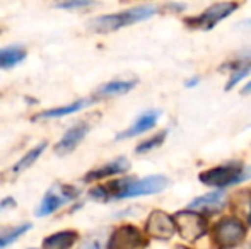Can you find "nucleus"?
Wrapping results in <instances>:
<instances>
[{
  "label": "nucleus",
  "instance_id": "3",
  "mask_svg": "<svg viewBox=\"0 0 251 249\" xmlns=\"http://www.w3.org/2000/svg\"><path fill=\"white\" fill-rule=\"evenodd\" d=\"M210 236L219 249H236L248 239V224L238 215H224L210 227Z\"/></svg>",
  "mask_w": 251,
  "mask_h": 249
},
{
  "label": "nucleus",
  "instance_id": "22",
  "mask_svg": "<svg viewBox=\"0 0 251 249\" xmlns=\"http://www.w3.org/2000/svg\"><path fill=\"white\" fill-rule=\"evenodd\" d=\"M53 5L58 7V9L75 10V9H86V7L94 5V0H55Z\"/></svg>",
  "mask_w": 251,
  "mask_h": 249
},
{
  "label": "nucleus",
  "instance_id": "28",
  "mask_svg": "<svg viewBox=\"0 0 251 249\" xmlns=\"http://www.w3.org/2000/svg\"><path fill=\"white\" fill-rule=\"evenodd\" d=\"M246 224L251 227V196H250V206H248V217H246Z\"/></svg>",
  "mask_w": 251,
  "mask_h": 249
},
{
  "label": "nucleus",
  "instance_id": "30",
  "mask_svg": "<svg viewBox=\"0 0 251 249\" xmlns=\"http://www.w3.org/2000/svg\"><path fill=\"white\" fill-rule=\"evenodd\" d=\"M173 249H192V248H190V246H185V244H176V246L173 248Z\"/></svg>",
  "mask_w": 251,
  "mask_h": 249
},
{
  "label": "nucleus",
  "instance_id": "23",
  "mask_svg": "<svg viewBox=\"0 0 251 249\" xmlns=\"http://www.w3.org/2000/svg\"><path fill=\"white\" fill-rule=\"evenodd\" d=\"M79 249H106V246L101 237H93V239H87L86 243H82Z\"/></svg>",
  "mask_w": 251,
  "mask_h": 249
},
{
  "label": "nucleus",
  "instance_id": "10",
  "mask_svg": "<svg viewBox=\"0 0 251 249\" xmlns=\"http://www.w3.org/2000/svg\"><path fill=\"white\" fill-rule=\"evenodd\" d=\"M135 178H122V180L109 181L104 184H98L89 191V196L96 202H118V200H125L128 188Z\"/></svg>",
  "mask_w": 251,
  "mask_h": 249
},
{
  "label": "nucleus",
  "instance_id": "17",
  "mask_svg": "<svg viewBox=\"0 0 251 249\" xmlns=\"http://www.w3.org/2000/svg\"><path fill=\"white\" fill-rule=\"evenodd\" d=\"M79 241V234L75 230H62L45 237L41 248L43 249H72L74 244Z\"/></svg>",
  "mask_w": 251,
  "mask_h": 249
},
{
  "label": "nucleus",
  "instance_id": "12",
  "mask_svg": "<svg viewBox=\"0 0 251 249\" xmlns=\"http://www.w3.org/2000/svg\"><path fill=\"white\" fill-rule=\"evenodd\" d=\"M161 110H149L146 113H142L128 128H125L123 132H120L116 135V140H125V138H133V136H139L142 133L149 132L151 128H154L155 125L161 120Z\"/></svg>",
  "mask_w": 251,
  "mask_h": 249
},
{
  "label": "nucleus",
  "instance_id": "2",
  "mask_svg": "<svg viewBox=\"0 0 251 249\" xmlns=\"http://www.w3.org/2000/svg\"><path fill=\"white\" fill-rule=\"evenodd\" d=\"M157 12H159V7H155V5H139V7H132V9L122 10V12L100 16L91 21L87 26H89L91 31L100 33V34L113 33V31H118V29H122V27L132 26V24L151 19V17L155 16Z\"/></svg>",
  "mask_w": 251,
  "mask_h": 249
},
{
  "label": "nucleus",
  "instance_id": "15",
  "mask_svg": "<svg viewBox=\"0 0 251 249\" xmlns=\"http://www.w3.org/2000/svg\"><path fill=\"white\" fill-rule=\"evenodd\" d=\"M98 103L96 97H91V99H77L74 103L67 104V106H60V108H51V110H47L43 113H38L36 116H33V121H40V120H51V118H62L67 116V114H74L77 111L84 110V108L91 106V104Z\"/></svg>",
  "mask_w": 251,
  "mask_h": 249
},
{
  "label": "nucleus",
  "instance_id": "25",
  "mask_svg": "<svg viewBox=\"0 0 251 249\" xmlns=\"http://www.w3.org/2000/svg\"><path fill=\"white\" fill-rule=\"evenodd\" d=\"M199 82H200L199 77H192V79H190L188 82H186V87H193V86H197Z\"/></svg>",
  "mask_w": 251,
  "mask_h": 249
},
{
  "label": "nucleus",
  "instance_id": "18",
  "mask_svg": "<svg viewBox=\"0 0 251 249\" xmlns=\"http://www.w3.org/2000/svg\"><path fill=\"white\" fill-rule=\"evenodd\" d=\"M47 147H48L47 142H41V143H38L36 147H33L31 150H27V152L24 154V156L21 157V159L17 160L16 164H14L12 169H10V173H12L14 176H17V174H21V173H24V171H27L31 166H33L34 162H36L38 159H40L41 156H43V152L47 150Z\"/></svg>",
  "mask_w": 251,
  "mask_h": 249
},
{
  "label": "nucleus",
  "instance_id": "27",
  "mask_svg": "<svg viewBox=\"0 0 251 249\" xmlns=\"http://www.w3.org/2000/svg\"><path fill=\"white\" fill-rule=\"evenodd\" d=\"M241 94H251V80L241 89Z\"/></svg>",
  "mask_w": 251,
  "mask_h": 249
},
{
  "label": "nucleus",
  "instance_id": "7",
  "mask_svg": "<svg viewBox=\"0 0 251 249\" xmlns=\"http://www.w3.org/2000/svg\"><path fill=\"white\" fill-rule=\"evenodd\" d=\"M238 3L236 2H219L205 9L199 16L186 17L185 24L190 29H199V31H210L217 26L221 21L227 19L232 12H236Z\"/></svg>",
  "mask_w": 251,
  "mask_h": 249
},
{
  "label": "nucleus",
  "instance_id": "8",
  "mask_svg": "<svg viewBox=\"0 0 251 249\" xmlns=\"http://www.w3.org/2000/svg\"><path fill=\"white\" fill-rule=\"evenodd\" d=\"M146 234L151 239L155 241H169L175 237L176 232V222L175 215L164 212L161 208H155L147 215L146 219V227H144Z\"/></svg>",
  "mask_w": 251,
  "mask_h": 249
},
{
  "label": "nucleus",
  "instance_id": "24",
  "mask_svg": "<svg viewBox=\"0 0 251 249\" xmlns=\"http://www.w3.org/2000/svg\"><path fill=\"white\" fill-rule=\"evenodd\" d=\"M0 206H2V208H12V206H16V200L9 196V198H5V200L0 202Z\"/></svg>",
  "mask_w": 251,
  "mask_h": 249
},
{
  "label": "nucleus",
  "instance_id": "11",
  "mask_svg": "<svg viewBox=\"0 0 251 249\" xmlns=\"http://www.w3.org/2000/svg\"><path fill=\"white\" fill-rule=\"evenodd\" d=\"M169 184V180L162 174H152L146 176L142 180H133L126 193V198H135V196H147V195H157L164 191Z\"/></svg>",
  "mask_w": 251,
  "mask_h": 249
},
{
  "label": "nucleus",
  "instance_id": "19",
  "mask_svg": "<svg viewBox=\"0 0 251 249\" xmlns=\"http://www.w3.org/2000/svg\"><path fill=\"white\" fill-rule=\"evenodd\" d=\"M26 58V50L21 46L0 48V70L12 68Z\"/></svg>",
  "mask_w": 251,
  "mask_h": 249
},
{
  "label": "nucleus",
  "instance_id": "20",
  "mask_svg": "<svg viewBox=\"0 0 251 249\" xmlns=\"http://www.w3.org/2000/svg\"><path fill=\"white\" fill-rule=\"evenodd\" d=\"M168 130H161V132H157L155 135H152L151 138L144 140V142H140L139 145L135 147V152L137 154H149L152 152L154 149H159V147L164 143L166 136H168Z\"/></svg>",
  "mask_w": 251,
  "mask_h": 249
},
{
  "label": "nucleus",
  "instance_id": "16",
  "mask_svg": "<svg viewBox=\"0 0 251 249\" xmlns=\"http://www.w3.org/2000/svg\"><path fill=\"white\" fill-rule=\"evenodd\" d=\"M137 86L135 79L130 80H111V82H106L100 86L96 89V92L93 94L98 101L106 99V97H116V96H123V94L130 92L133 87Z\"/></svg>",
  "mask_w": 251,
  "mask_h": 249
},
{
  "label": "nucleus",
  "instance_id": "1",
  "mask_svg": "<svg viewBox=\"0 0 251 249\" xmlns=\"http://www.w3.org/2000/svg\"><path fill=\"white\" fill-rule=\"evenodd\" d=\"M248 180H251V167L239 160H231V162L208 167L199 174L200 183L214 189H227Z\"/></svg>",
  "mask_w": 251,
  "mask_h": 249
},
{
  "label": "nucleus",
  "instance_id": "4",
  "mask_svg": "<svg viewBox=\"0 0 251 249\" xmlns=\"http://www.w3.org/2000/svg\"><path fill=\"white\" fill-rule=\"evenodd\" d=\"M175 222L176 232L186 243H197L203 236H207L210 230L208 217H205L203 213L197 212V210L188 208V206L175 213Z\"/></svg>",
  "mask_w": 251,
  "mask_h": 249
},
{
  "label": "nucleus",
  "instance_id": "14",
  "mask_svg": "<svg viewBox=\"0 0 251 249\" xmlns=\"http://www.w3.org/2000/svg\"><path fill=\"white\" fill-rule=\"evenodd\" d=\"M130 169V160L126 157H116L111 162L104 164V166H100L96 169H91L89 173L84 176V183H98V181H102L106 178L111 176H118V174H123Z\"/></svg>",
  "mask_w": 251,
  "mask_h": 249
},
{
  "label": "nucleus",
  "instance_id": "9",
  "mask_svg": "<svg viewBox=\"0 0 251 249\" xmlns=\"http://www.w3.org/2000/svg\"><path fill=\"white\" fill-rule=\"evenodd\" d=\"M229 205V196L224 193V189H214V191L207 193V195L197 196L192 200L188 208L197 210V212L203 213L205 217H212L221 213Z\"/></svg>",
  "mask_w": 251,
  "mask_h": 249
},
{
  "label": "nucleus",
  "instance_id": "29",
  "mask_svg": "<svg viewBox=\"0 0 251 249\" xmlns=\"http://www.w3.org/2000/svg\"><path fill=\"white\" fill-rule=\"evenodd\" d=\"M243 249H251V237L243 243Z\"/></svg>",
  "mask_w": 251,
  "mask_h": 249
},
{
  "label": "nucleus",
  "instance_id": "5",
  "mask_svg": "<svg viewBox=\"0 0 251 249\" xmlns=\"http://www.w3.org/2000/svg\"><path fill=\"white\" fill-rule=\"evenodd\" d=\"M151 237L133 224H122L109 234L106 249H147Z\"/></svg>",
  "mask_w": 251,
  "mask_h": 249
},
{
  "label": "nucleus",
  "instance_id": "6",
  "mask_svg": "<svg viewBox=\"0 0 251 249\" xmlns=\"http://www.w3.org/2000/svg\"><path fill=\"white\" fill-rule=\"evenodd\" d=\"M80 195V189L72 186V184H63V183H55L53 186L45 193L43 200H41L40 206L36 208L34 215L36 217H48L51 213H55L60 206L67 205V203L77 200Z\"/></svg>",
  "mask_w": 251,
  "mask_h": 249
},
{
  "label": "nucleus",
  "instance_id": "21",
  "mask_svg": "<svg viewBox=\"0 0 251 249\" xmlns=\"http://www.w3.org/2000/svg\"><path fill=\"white\" fill-rule=\"evenodd\" d=\"M31 227H33V226L26 222V224H21V226H17V227H12V229L7 230V232L0 234V249L10 246L12 243H16V241L19 239V237H23L24 234L31 229Z\"/></svg>",
  "mask_w": 251,
  "mask_h": 249
},
{
  "label": "nucleus",
  "instance_id": "13",
  "mask_svg": "<svg viewBox=\"0 0 251 249\" xmlns=\"http://www.w3.org/2000/svg\"><path fill=\"white\" fill-rule=\"evenodd\" d=\"M91 126L89 123H77L72 128H69L62 135V138L58 140V143L55 145V152L58 156H67V154L74 152L77 149L80 142L86 138V135L89 133Z\"/></svg>",
  "mask_w": 251,
  "mask_h": 249
},
{
  "label": "nucleus",
  "instance_id": "26",
  "mask_svg": "<svg viewBox=\"0 0 251 249\" xmlns=\"http://www.w3.org/2000/svg\"><path fill=\"white\" fill-rule=\"evenodd\" d=\"M239 27H243V29H251V19H248V21H243V23L239 24Z\"/></svg>",
  "mask_w": 251,
  "mask_h": 249
},
{
  "label": "nucleus",
  "instance_id": "31",
  "mask_svg": "<svg viewBox=\"0 0 251 249\" xmlns=\"http://www.w3.org/2000/svg\"><path fill=\"white\" fill-rule=\"evenodd\" d=\"M0 210H3V208H2V206H0Z\"/></svg>",
  "mask_w": 251,
  "mask_h": 249
}]
</instances>
